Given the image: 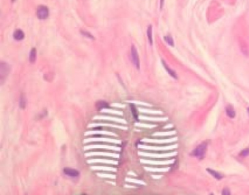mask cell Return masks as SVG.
Masks as SVG:
<instances>
[{
	"mask_svg": "<svg viewBox=\"0 0 249 195\" xmlns=\"http://www.w3.org/2000/svg\"><path fill=\"white\" fill-rule=\"evenodd\" d=\"M206 151H207V143L206 142H203L199 145H198L194 150L192 152V156H195V157L198 158L199 159H202L204 158L205 155Z\"/></svg>",
	"mask_w": 249,
	"mask_h": 195,
	"instance_id": "obj_1",
	"label": "cell"
},
{
	"mask_svg": "<svg viewBox=\"0 0 249 195\" xmlns=\"http://www.w3.org/2000/svg\"><path fill=\"white\" fill-rule=\"evenodd\" d=\"M37 16L39 19H46L49 16L48 8L45 5H40L37 10Z\"/></svg>",
	"mask_w": 249,
	"mask_h": 195,
	"instance_id": "obj_2",
	"label": "cell"
},
{
	"mask_svg": "<svg viewBox=\"0 0 249 195\" xmlns=\"http://www.w3.org/2000/svg\"><path fill=\"white\" fill-rule=\"evenodd\" d=\"M131 56H132V59L133 64H134V66H135L137 69H139L140 68V60H139L138 53H137V49H136L134 45H132V46Z\"/></svg>",
	"mask_w": 249,
	"mask_h": 195,
	"instance_id": "obj_3",
	"label": "cell"
},
{
	"mask_svg": "<svg viewBox=\"0 0 249 195\" xmlns=\"http://www.w3.org/2000/svg\"><path fill=\"white\" fill-rule=\"evenodd\" d=\"M10 72V67L7 63L2 62L0 66V75H1V81H3L4 78L7 77Z\"/></svg>",
	"mask_w": 249,
	"mask_h": 195,
	"instance_id": "obj_4",
	"label": "cell"
},
{
	"mask_svg": "<svg viewBox=\"0 0 249 195\" xmlns=\"http://www.w3.org/2000/svg\"><path fill=\"white\" fill-rule=\"evenodd\" d=\"M64 173L66 175L69 177H72V178H75V177H78L80 175L79 172L78 170H75V169L72 168H69V167H65L63 170Z\"/></svg>",
	"mask_w": 249,
	"mask_h": 195,
	"instance_id": "obj_5",
	"label": "cell"
},
{
	"mask_svg": "<svg viewBox=\"0 0 249 195\" xmlns=\"http://www.w3.org/2000/svg\"><path fill=\"white\" fill-rule=\"evenodd\" d=\"M13 38L16 40L20 41L24 38V33L20 29H17L13 33Z\"/></svg>",
	"mask_w": 249,
	"mask_h": 195,
	"instance_id": "obj_6",
	"label": "cell"
},
{
	"mask_svg": "<svg viewBox=\"0 0 249 195\" xmlns=\"http://www.w3.org/2000/svg\"><path fill=\"white\" fill-rule=\"evenodd\" d=\"M162 64H163V66H164V67L165 70H167V72H168L169 74H170V76H172V77H173V78H174L175 79H177V74H176V72H175L174 70H173L172 69H170V67H169L167 65V64H166V63H165L164 61H163V60H162Z\"/></svg>",
	"mask_w": 249,
	"mask_h": 195,
	"instance_id": "obj_7",
	"label": "cell"
},
{
	"mask_svg": "<svg viewBox=\"0 0 249 195\" xmlns=\"http://www.w3.org/2000/svg\"><path fill=\"white\" fill-rule=\"evenodd\" d=\"M226 115H227L229 118L233 119V118L235 117V110H234L233 107L231 106V105H228V106L226 107Z\"/></svg>",
	"mask_w": 249,
	"mask_h": 195,
	"instance_id": "obj_8",
	"label": "cell"
},
{
	"mask_svg": "<svg viewBox=\"0 0 249 195\" xmlns=\"http://www.w3.org/2000/svg\"><path fill=\"white\" fill-rule=\"evenodd\" d=\"M207 171L210 174V175H213V177L215 178H216L217 180H221L223 178V176L221 175L220 173H218V172L215 171V170H211V169H207Z\"/></svg>",
	"mask_w": 249,
	"mask_h": 195,
	"instance_id": "obj_9",
	"label": "cell"
},
{
	"mask_svg": "<svg viewBox=\"0 0 249 195\" xmlns=\"http://www.w3.org/2000/svg\"><path fill=\"white\" fill-rule=\"evenodd\" d=\"M37 59V49L36 48H32L31 50L29 55V61L31 63H34V61H36Z\"/></svg>",
	"mask_w": 249,
	"mask_h": 195,
	"instance_id": "obj_10",
	"label": "cell"
},
{
	"mask_svg": "<svg viewBox=\"0 0 249 195\" xmlns=\"http://www.w3.org/2000/svg\"><path fill=\"white\" fill-rule=\"evenodd\" d=\"M96 106H97V109L98 110L103 109V108H109V105H108V103L106 102H104V101H99L97 103Z\"/></svg>",
	"mask_w": 249,
	"mask_h": 195,
	"instance_id": "obj_11",
	"label": "cell"
},
{
	"mask_svg": "<svg viewBox=\"0 0 249 195\" xmlns=\"http://www.w3.org/2000/svg\"><path fill=\"white\" fill-rule=\"evenodd\" d=\"M147 35H148V41H149L150 45H153V38H152V26L150 25L147 30Z\"/></svg>",
	"mask_w": 249,
	"mask_h": 195,
	"instance_id": "obj_12",
	"label": "cell"
},
{
	"mask_svg": "<svg viewBox=\"0 0 249 195\" xmlns=\"http://www.w3.org/2000/svg\"><path fill=\"white\" fill-rule=\"evenodd\" d=\"M26 105H27V100H26L25 96L22 94L20 97V102H19V105L20 108L22 109H24L26 108Z\"/></svg>",
	"mask_w": 249,
	"mask_h": 195,
	"instance_id": "obj_13",
	"label": "cell"
},
{
	"mask_svg": "<svg viewBox=\"0 0 249 195\" xmlns=\"http://www.w3.org/2000/svg\"><path fill=\"white\" fill-rule=\"evenodd\" d=\"M130 108H131L133 118H134V119H136V120H137V119H138V112H137V109H136V107L134 106L133 104H131V105H130Z\"/></svg>",
	"mask_w": 249,
	"mask_h": 195,
	"instance_id": "obj_14",
	"label": "cell"
},
{
	"mask_svg": "<svg viewBox=\"0 0 249 195\" xmlns=\"http://www.w3.org/2000/svg\"><path fill=\"white\" fill-rule=\"evenodd\" d=\"M164 40L166 41V42L167 43H168L169 45H170V46H172V47H173L174 46V41H173V39L172 37L170 36H166L164 38Z\"/></svg>",
	"mask_w": 249,
	"mask_h": 195,
	"instance_id": "obj_15",
	"label": "cell"
},
{
	"mask_svg": "<svg viewBox=\"0 0 249 195\" xmlns=\"http://www.w3.org/2000/svg\"><path fill=\"white\" fill-rule=\"evenodd\" d=\"M80 32H81V34L83 35V36L86 37V38H90V39H92V40L94 39V38H93V37L92 36L91 34L89 32H87V31H80Z\"/></svg>",
	"mask_w": 249,
	"mask_h": 195,
	"instance_id": "obj_16",
	"label": "cell"
},
{
	"mask_svg": "<svg viewBox=\"0 0 249 195\" xmlns=\"http://www.w3.org/2000/svg\"><path fill=\"white\" fill-rule=\"evenodd\" d=\"M249 155V148H246L245 150H243V151L240 153V156H247Z\"/></svg>",
	"mask_w": 249,
	"mask_h": 195,
	"instance_id": "obj_17",
	"label": "cell"
},
{
	"mask_svg": "<svg viewBox=\"0 0 249 195\" xmlns=\"http://www.w3.org/2000/svg\"><path fill=\"white\" fill-rule=\"evenodd\" d=\"M230 191L228 189H224L222 191V194L223 195H229L230 194Z\"/></svg>",
	"mask_w": 249,
	"mask_h": 195,
	"instance_id": "obj_18",
	"label": "cell"
},
{
	"mask_svg": "<svg viewBox=\"0 0 249 195\" xmlns=\"http://www.w3.org/2000/svg\"><path fill=\"white\" fill-rule=\"evenodd\" d=\"M164 4V0H160V10H162Z\"/></svg>",
	"mask_w": 249,
	"mask_h": 195,
	"instance_id": "obj_19",
	"label": "cell"
},
{
	"mask_svg": "<svg viewBox=\"0 0 249 195\" xmlns=\"http://www.w3.org/2000/svg\"><path fill=\"white\" fill-rule=\"evenodd\" d=\"M248 114H249V108H248Z\"/></svg>",
	"mask_w": 249,
	"mask_h": 195,
	"instance_id": "obj_20",
	"label": "cell"
},
{
	"mask_svg": "<svg viewBox=\"0 0 249 195\" xmlns=\"http://www.w3.org/2000/svg\"><path fill=\"white\" fill-rule=\"evenodd\" d=\"M12 1H13V2H15V1H16V0H12Z\"/></svg>",
	"mask_w": 249,
	"mask_h": 195,
	"instance_id": "obj_21",
	"label": "cell"
}]
</instances>
